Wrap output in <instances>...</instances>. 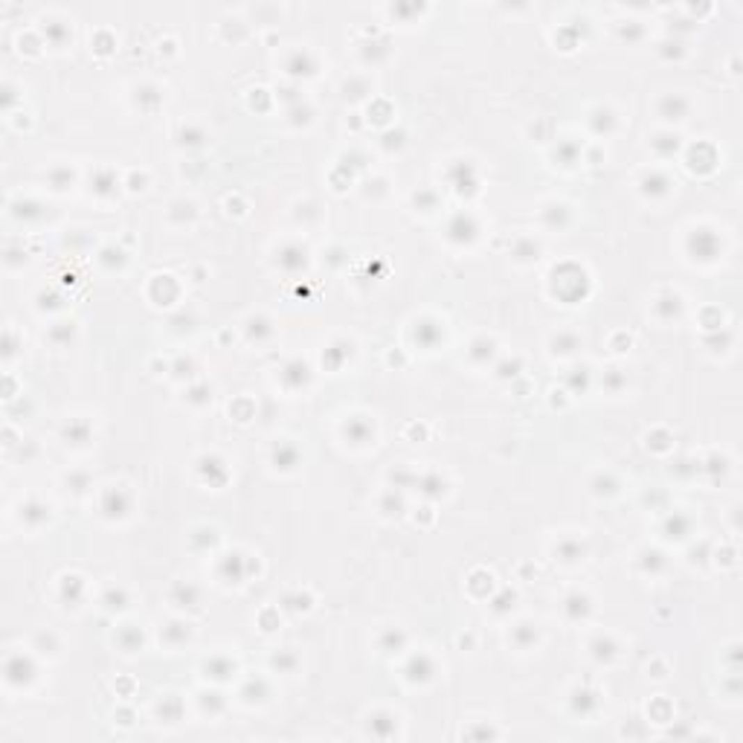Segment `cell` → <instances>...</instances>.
<instances>
[{
	"instance_id": "obj_31",
	"label": "cell",
	"mask_w": 743,
	"mask_h": 743,
	"mask_svg": "<svg viewBox=\"0 0 743 743\" xmlns=\"http://www.w3.org/2000/svg\"><path fill=\"white\" fill-rule=\"evenodd\" d=\"M511 645H514L517 651H528V648H534V642H537V630H534V624H528V621H523V624H517L514 630H511Z\"/></svg>"
},
{
	"instance_id": "obj_1",
	"label": "cell",
	"mask_w": 743,
	"mask_h": 743,
	"mask_svg": "<svg viewBox=\"0 0 743 743\" xmlns=\"http://www.w3.org/2000/svg\"><path fill=\"white\" fill-rule=\"evenodd\" d=\"M688 253L694 261H715L720 253H723V241L715 229H694V233L688 236Z\"/></svg>"
},
{
	"instance_id": "obj_6",
	"label": "cell",
	"mask_w": 743,
	"mask_h": 743,
	"mask_svg": "<svg viewBox=\"0 0 743 743\" xmlns=\"http://www.w3.org/2000/svg\"><path fill=\"white\" fill-rule=\"evenodd\" d=\"M35 680V665L29 662L26 656H9L6 659V683L9 685H29Z\"/></svg>"
},
{
	"instance_id": "obj_47",
	"label": "cell",
	"mask_w": 743,
	"mask_h": 743,
	"mask_svg": "<svg viewBox=\"0 0 743 743\" xmlns=\"http://www.w3.org/2000/svg\"><path fill=\"white\" fill-rule=\"evenodd\" d=\"M537 250H540V247H537L532 238H520V241L514 244V259H517V261H534V259H537Z\"/></svg>"
},
{
	"instance_id": "obj_57",
	"label": "cell",
	"mask_w": 743,
	"mask_h": 743,
	"mask_svg": "<svg viewBox=\"0 0 743 743\" xmlns=\"http://www.w3.org/2000/svg\"><path fill=\"white\" fill-rule=\"evenodd\" d=\"M209 398H212V395H209V386H204V384L189 389V401H192V404H206Z\"/></svg>"
},
{
	"instance_id": "obj_48",
	"label": "cell",
	"mask_w": 743,
	"mask_h": 743,
	"mask_svg": "<svg viewBox=\"0 0 743 743\" xmlns=\"http://www.w3.org/2000/svg\"><path fill=\"white\" fill-rule=\"evenodd\" d=\"M381 511L384 514H395L398 517L401 511H404V500H401V493H395V491H389V493H384V500H381Z\"/></svg>"
},
{
	"instance_id": "obj_49",
	"label": "cell",
	"mask_w": 743,
	"mask_h": 743,
	"mask_svg": "<svg viewBox=\"0 0 743 743\" xmlns=\"http://www.w3.org/2000/svg\"><path fill=\"white\" fill-rule=\"evenodd\" d=\"M592 491H596V493H607V497H610V493L619 491V482L610 473H598L596 480H592Z\"/></svg>"
},
{
	"instance_id": "obj_43",
	"label": "cell",
	"mask_w": 743,
	"mask_h": 743,
	"mask_svg": "<svg viewBox=\"0 0 743 743\" xmlns=\"http://www.w3.org/2000/svg\"><path fill=\"white\" fill-rule=\"evenodd\" d=\"M241 697L247 703H264V700H268V685H264V680H250V683L244 685Z\"/></svg>"
},
{
	"instance_id": "obj_25",
	"label": "cell",
	"mask_w": 743,
	"mask_h": 743,
	"mask_svg": "<svg viewBox=\"0 0 743 743\" xmlns=\"http://www.w3.org/2000/svg\"><path fill=\"white\" fill-rule=\"evenodd\" d=\"M468 357H471L473 363H480V366H488V363H491L493 357H497V345H493L491 337H476V340L471 343Z\"/></svg>"
},
{
	"instance_id": "obj_55",
	"label": "cell",
	"mask_w": 743,
	"mask_h": 743,
	"mask_svg": "<svg viewBox=\"0 0 743 743\" xmlns=\"http://www.w3.org/2000/svg\"><path fill=\"white\" fill-rule=\"evenodd\" d=\"M508 607H514V592H503V596H497L493 598V613H505Z\"/></svg>"
},
{
	"instance_id": "obj_30",
	"label": "cell",
	"mask_w": 743,
	"mask_h": 743,
	"mask_svg": "<svg viewBox=\"0 0 743 743\" xmlns=\"http://www.w3.org/2000/svg\"><path fill=\"white\" fill-rule=\"evenodd\" d=\"M412 485L421 488V493H424V497H430V500L441 497L444 488H448L439 473H421V476H416V480H412Z\"/></svg>"
},
{
	"instance_id": "obj_40",
	"label": "cell",
	"mask_w": 743,
	"mask_h": 743,
	"mask_svg": "<svg viewBox=\"0 0 743 743\" xmlns=\"http://www.w3.org/2000/svg\"><path fill=\"white\" fill-rule=\"evenodd\" d=\"M543 221H546L549 227H566L569 224V209L564 206V204H552V206H546V212H543Z\"/></svg>"
},
{
	"instance_id": "obj_44",
	"label": "cell",
	"mask_w": 743,
	"mask_h": 743,
	"mask_svg": "<svg viewBox=\"0 0 743 743\" xmlns=\"http://www.w3.org/2000/svg\"><path fill=\"white\" fill-rule=\"evenodd\" d=\"M270 665H273L279 673H291V671H296V665H300V659H296L291 651H279V653L270 656Z\"/></svg>"
},
{
	"instance_id": "obj_3",
	"label": "cell",
	"mask_w": 743,
	"mask_h": 743,
	"mask_svg": "<svg viewBox=\"0 0 743 743\" xmlns=\"http://www.w3.org/2000/svg\"><path fill=\"white\" fill-rule=\"evenodd\" d=\"M276 264L282 268L285 273H300L308 268V250L302 244H296V241H288L279 247V253H276Z\"/></svg>"
},
{
	"instance_id": "obj_41",
	"label": "cell",
	"mask_w": 743,
	"mask_h": 743,
	"mask_svg": "<svg viewBox=\"0 0 743 743\" xmlns=\"http://www.w3.org/2000/svg\"><path fill=\"white\" fill-rule=\"evenodd\" d=\"M404 645H407V633L398 630V627H395V630H386L384 639H381V651H384V653H392V651L398 653Z\"/></svg>"
},
{
	"instance_id": "obj_53",
	"label": "cell",
	"mask_w": 743,
	"mask_h": 743,
	"mask_svg": "<svg viewBox=\"0 0 743 743\" xmlns=\"http://www.w3.org/2000/svg\"><path fill=\"white\" fill-rule=\"evenodd\" d=\"M204 140H206V134H204L201 128H192V125H189V128H183V131H180V142H189V145H201Z\"/></svg>"
},
{
	"instance_id": "obj_28",
	"label": "cell",
	"mask_w": 743,
	"mask_h": 743,
	"mask_svg": "<svg viewBox=\"0 0 743 743\" xmlns=\"http://www.w3.org/2000/svg\"><path fill=\"white\" fill-rule=\"evenodd\" d=\"M90 183H93V192H96V195L108 197V195H113V192L120 189V177L113 174L111 169H96V172H93V180H90Z\"/></svg>"
},
{
	"instance_id": "obj_54",
	"label": "cell",
	"mask_w": 743,
	"mask_h": 743,
	"mask_svg": "<svg viewBox=\"0 0 743 743\" xmlns=\"http://www.w3.org/2000/svg\"><path fill=\"white\" fill-rule=\"evenodd\" d=\"M49 180H53L56 189H67L73 183V172L70 169H56L53 174H49Z\"/></svg>"
},
{
	"instance_id": "obj_14",
	"label": "cell",
	"mask_w": 743,
	"mask_h": 743,
	"mask_svg": "<svg viewBox=\"0 0 743 743\" xmlns=\"http://www.w3.org/2000/svg\"><path fill=\"white\" fill-rule=\"evenodd\" d=\"M169 598H172V604L180 607V610H195L197 601H201V592H197V587L189 584V581H177V584L172 587V592H169Z\"/></svg>"
},
{
	"instance_id": "obj_18",
	"label": "cell",
	"mask_w": 743,
	"mask_h": 743,
	"mask_svg": "<svg viewBox=\"0 0 743 743\" xmlns=\"http://www.w3.org/2000/svg\"><path fill=\"white\" fill-rule=\"evenodd\" d=\"M233 673H236V662L229 656H212V659H206V662H204V676H209V680L224 683Z\"/></svg>"
},
{
	"instance_id": "obj_45",
	"label": "cell",
	"mask_w": 743,
	"mask_h": 743,
	"mask_svg": "<svg viewBox=\"0 0 743 743\" xmlns=\"http://www.w3.org/2000/svg\"><path fill=\"white\" fill-rule=\"evenodd\" d=\"M653 148H656L659 154H665V157H668V154H673L676 148H680V137L671 134V131H665V134H656V137H653Z\"/></svg>"
},
{
	"instance_id": "obj_39",
	"label": "cell",
	"mask_w": 743,
	"mask_h": 743,
	"mask_svg": "<svg viewBox=\"0 0 743 743\" xmlns=\"http://www.w3.org/2000/svg\"><path fill=\"white\" fill-rule=\"evenodd\" d=\"M639 564H642V569H645V572H651V575H659V572L665 569V564H668V560H665V555H662V552L648 549V552H642V560H639Z\"/></svg>"
},
{
	"instance_id": "obj_12",
	"label": "cell",
	"mask_w": 743,
	"mask_h": 743,
	"mask_svg": "<svg viewBox=\"0 0 743 743\" xmlns=\"http://www.w3.org/2000/svg\"><path fill=\"white\" fill-rule=\"evenodd\" d=\"M250 569H253V564L244 555H227L221 560V578H224V581H229V584H241Z\"/></svg>"
},
{
	"instance_id": "obj_42",
	"label": "cell",
	"mask_w": 743,
	"mask_h": 743,
	"mask_svg": "<svg viewBox=\"0 0 743 743\" xmlns=\"http://www.w3.org/2000/svg\"><path fill=\"white\" fill-rule=\"evenodd\" d=\"M73 337H76V322H56L49 328V340L58 343V345H67Z\"/></svg>"
},
{
	"instance_id": "obj_29",
	"label": "cell",
	"mask_w": 743,
	"mask_h": 743,
	"mask_svg": "<svg viewBox=\"0 0 743 743\" xmlns=\"http://www.w3.org/2000/svg\"><path fill=\"white\" fill-rule=\"evenodd\" d=\"M197 218V209H195V204L192 201H186V197H177V201H172V206H169V221H174V224H192Z\"/></svg>"
},
{
	"instance_id": "obj_50",
	"label": "cell",
	"mask_w": 743,
	"mask_h": 743,
	"mask_svg": "<svg viewBox=\"0 0 743 743\" xmlns=\"http://www.w3.org/2000/svg\"><path fill=\"white\" fill-rule=\"evenodd\" d=\"M81 578H76V575H70V578H64V592H67L70 596V601H73V607H79V601H81Z\"/></svg>"
},
{
	"instance_id": "obj_13",
	"label": "cell",
	"mask_w": 743,
	"mask_h": 743,
	"mask_svg": "<svg viewBox=\"0 0 743 743\" xmlns=\"http://www.w3.org/2000/svg\"><path fill=\"white\" fill-rule=\"evenodd\" d=\"M653 311H656V317H659V320H665V322L680 320V313H683V296H680V293H673V291H668V293H662V296H659V300L653 302Z\"/></svg>"
},
{
	"instance_id": "obj_37",
	"label": "cell",
	"mask_w": 743,
	"mask_h": 743,
	"mask_svg": "<svg viewBox=\"0 0 743 743\" xmlns=\"http://www.w3.org/2000/svg\"><path fill=\"white\" fill-rule=\"evenodd\" d=\"M575 349H581V337H578V334H572V332H560V334L552 340V352H555V354H560V357L572 354Z\"/></svg>"
},
{
	"instance_id": "obj_58",
	"label": "cell",
	"mask_w": 743,
	"mask_h": 743,
	"mask_svg": "<svg viewBox=\"0 0 743 743\" xmlns=\"http://www.w3.org/2000/svg\"><path fill=\"white\" fill-rule=\"evenodd\" d=\"M201 705H204V712H209V708H212V715L224 708V703L218 700V694H201Z\"/></svg>"
},
{
	"instance_id": "obj_22",
	"label": "cell",
	"mask_w": 743,
	"mask_h": 743,
	"mask_svg": "<svg viewBox=\"0 0 743 743\" xmlns=\"http://www.w3.org/2000/svg\"><path fill=\"white\" fill-rule=\"evenodd\" d=\"M555 555H557V560H564V564H578V560H584L587 546L581 540H575V537H564L555 546Z\"/></svg>"
},
{
	"instance_id": "obj_59",
	"label": "cell",
	"mask_w": 743,
	"mask_h": 743,
	"mask_svg": "<svg viewBox=\"0 0 743 743\" xmlns=\"http://www.w3.org/2000/svg\"><path fill=\"white\" fill-rule=\"evenodd\" d=\"M416 204H421V206H427L424 212H430V209L436 206V197H433V192H416Z\"/></svg>"
},
{
	"instance_id": "obj_16",
	"label": "cell",
	"mask_w": 743,
	"mask_h": 743,
	"mask_svg": "<svg viewBox=\"0 0 743 743\" xmlns=\"http://www.w3.org/2000/svg\"><path fill=\"white\" fill-rule=\"evenodd\" d=\"M285 67L291 76H313L317 73V58H313L308 49H296V53H291V58L285 61Z\"/></svg>"
},
{
	"instance_id": "obj_17",
	"label": "cell",
	"mask_w": 743,
	"mask_h": 743,
	"mask_svg": "<svg viewBox=\"0 0 743 743\" xmlns=\"http://www.w3.org/2000/svg\"><path fill=\"white\" fill-rule=\"evenodd\" d=\"M564 613L569 621H584L589 613H592V601L589 596H584V592H572V596H566L564 601Z\"/></svg>"
},
{
	"instance_id": "obj_23",
	"label": "cell",
	"mask_w": 743,
	"mask_h": 743,
	"mask_svg": "<svg viewBox=\"0 0 743 743\" xmlns=\"http://www.w3.org/2000/svg\"><path fill=\"white\" fill-rule=\"evenodd\" d=\"M64 441L73 444V448H81V444H88L90 441V424L85 418H73L64 424Z\"/></svg>"
},
{
	"instance_id": "obj_51",
	"label": "cell",
	"mask_w": 743,
	"mask_h": 743,
	"mask_svg": "<svg viewBox=\"0 0 743 743\" xmlns=\"http://www.w3.org/2000/svg\"><path fill=\"white\" fill-rule=\"evenodd\" d=\"M102 604H105L108 610H122V607H125V592H122V589H113V587H111V589L105 592Z\"/></svg>"
},
{
	"instance_id": "obj_27",
	"label": "cell",
	"mask_w": 743,
	"mask_h": 743,
	"mask_svg": "<svg viewBox=\"0 0 743 743\" xmlns=\"http://www.w3.org/2000/svg\"><path fill=\"white\" fill-rule=\"evenodd\" d=\"M589 651H592V656H596V662H613V656L619 653V645L610 636L598 633L596 639L589 642Z\"/></svg>"
},
{
	"instance_id": "obj_52",
	"label": "cell",
	"mask_w": 743,
	"mask_h": 743,
	"mask_svg": "<svg viewBox=\"0 0 743 743\" xmlns=\"http://www.w3.org/2000/svg\"><path fill=\"white\" fill-rule=\"evenodd\" d=\"M44 32L49 35V41H53L56 47L64 44V38H67V26H58L56 21H49V26H44Z\"/></svg>"
},
{
	"instance_id": "obj_15",
	"label": "cell",
	"mask_w": 743,
	"mask_h": 743,
	"mask_svg": "<svg viewBox=\"0 0 743 743\" xmlns=\"http://www.w3.org/2000/svg\"><path fill=\"white\" fill-rule=\"evenodd\" d=\"M308 381H311V369H308L305 360H291L282 369V384L288 389H302Z\"/></svg>"
},
{
	"instance_id": "obj_5",
	"label": "cell",
	"mask_w": 743,
	"mask_h": 743,
	"mask_svg": "<svg viewBox=\"0 0 743 743\" xmlns=\"http://www.w3.org/2000/svg\"><path fill=\"white\" fill-rule=\"evenodd\" d=\"M448 174H450V183H453V189L459 195H473L476 192V183H480V180H476V169L471 166V163L456 160Z\"/></svg>"
},
{
	"instance_id": "obj_26",
	"label": "cell",
	"mask_w": 743,
	"mask_h": 743,
	"mask_svg": "<svg viewBox=\"0 0 743 743\" xmlns=\"http://www.w3.org/2000/svg\"><path fill=\"white\" fill-rule=\"evenodd\" d=\"M49 520V505L38 503V500H29L24 508H21V523H26L29 528H38Z\"/></svg>"
},
{
	"instance_id": "obj_21",
	"label": "cell",
	"mask_w": 743,
	"mask_h": 743,
	"mask_svg": "<svg viewBox=\"0 0 743 743\" xmlns=\"http://www.w3.org/2000/svg\"><path fill=\"white\" fill-rule=\"evenodd\" d=\"M662 532H665V537H671V540H685V537L691 534V517L683 514V511H673V514H668V520H665V525H662Z\"/></svg>"
},
{
	"instance_id": "obj_34",
	"label": "cell",
	"mask_w": 743,
	"mask_h": 743,
	"mask_svg": "<svg viewBox=\"0 0 743 743\" xmlns=\"http://www.w3.org/2000/svg\"><path fill=\"white\" fill-rule=\"evenodd\" d=\"M268 337H273V325H270V320H264V317H250V320H247V340L264 343Z\"/></svg>"
},
{
	"instance_id": "obj_9",
	"label": "cell",
	"mask_w": 743,
	"mask_h": 743,
	"mask_svg": "<svg viewBox=\"0 0 743 743\" xmlns=\"http://www.w3.org/2000/svg\"><path fill=\"white\" fill-rule=\"evenodd\" d=\"M688 108H691V102L683 93H668V96L659 99V117L668 120V122H683L688 117Z\"/></svg>"
},
{
	"instance_id": "obj_20",
	"label": "cell",
	"mask_w": 743,
	"mask_h": 743,
	"mask_svg": "<svg viewBox=\"0 0 743 743\" xmlns=\"http://www.w3.org/2000/svg\"><path fill=\"white\" fill-rule=\"evenodd\" d=\"M273 465L279 471H293L296 465H300V450H296V444L279 441L276 448H273Z\"/></svg>"
},
{
	"instance_id": "obj_38",
	"label": "cell",
	"mask_w": 743,
	"mask_h": 743,
	"mask_svg": "<svg viewBox=\"0 0 743 743\" xmlns=\"http://www.w3.org/2000/svg\"><path fill=\"white\" fill-rule=\"evenodd\" d=\"M157 715L166 723H177L180 715H183V705H180V700L174 694H169V697H163V703L157 705Z\"/></svg>"
},
{
	"instance_id": "obj_2",
	"label": "cell",
	"mask_w": 743,
	"mask_h": 743,
	"mask_svg": "<svg viewBox=\"0 0 743 743\" xmlns=\"http://www.w3.org/2000/svg\"><path fill=\"white\" fill-rule=\"evenodd\" d=\"M476 236H480V221H476L471 212H459V215L450 218L448 224V238L453 244H471Z\"/></svg>"
},
{
	"instance_id": "obj_19",
	"label": "cell",
	"mask_w": 743,
	"mask_h": 743,
	"mask_svg": "<svg viewBox=\"0 0 743 743\" xmlns=\"http://www.w3.org/2000/svg\"><path fill=\"white\" fill-rule=\"evenodd\" d=\"M671 177L665 172H648L645 177H642V192H645L648 197H662L671 192Z\"/></svg>"
},
{
	"instance_id": "obj_24",
	"label": "cell",
	"mask_w": 743,
	"mask_h": 743,
	"mask_svg": "<svg viewBox=\"0 0 743 743\" xmlns=\"http://www.w3.org/2000/svg\"><path fill=\"white\" fill-rule=\"evenodd\" d=\"M349 357H352V343L349 340H337L334 345H328V349L322 352V363L328 369H340Z\"/></svg>"
},
{
	"instance_id": "obj_33",
	"label": "cell",
	"mask_w": 743,
	"mask_h": 743,
	"mask_svg": "<svg viewBox=\"0 0 743 743\" xmlns=\"http://www.w3.org/2000/svg\"><path fill=\"white\" fill-rule=\"evenodd\" d=\"M189 624H183V621H172L166 630H163V642H166L169 648H180V645H186L189 642Z\"/></svg>"
},
{
	"instance_id": "obj_10",
	"label": "cell",
	"mask_w": 743,
	"mask_h": 743,
	"mask_svg": "<svg viewBox=\"0 0 743 743\" xmlns=\"http://www.w3.org/2000/svg\"><path fill=\"white\" fill-rule=\"evenodd\" d=\"M412 337H416V343L421 345V349H436V345L444 340V328L436 320H421V322H416V328H412Z\"/></svg>"
},
{
	"instance_id": "obj_8",
	"label": "cell",
	"mask_w": 743,
	"mask_h": 743,
	"mask_svg": "<svg viewBox=\"0 0 743 743\" xmlns=\"http://www.w3.org/2000/svg\"><path fill=\"white\" fill-rule=\"evenodd\" d=\"M343 436L349 444H357V448H363V444H369L375 439V427L372 421H366L363 416H352L349 421L343 424Z\"/></svg>"
},
{
	"instance_id": "obj_11",
	"label": "cell",
	"mask_w": 743,
	"mask_h": 743,
	"mask_svg": "<svg viewBox=\"0 0 743 743\" xmlns=\"http://www.w3.org/2000/svg\"><path fill=\"white\" fill-rule=\"evenodd\" d=\"M569 703H572V712L578 717H589V715L598 712L601 697H598V691H592V688H575Z\"/></svg>"
},
{
	"instance_id": "obj_32",
	"label": "cell",
	"mask_w": 743,
	"mask_h": 743,
	"mask_svg": "<svg viewBox=\"0 0 743 743\" xmlns=\"http://www.w3.org/2000/svg\"><path fill=\"white\" fill-rule=\"evenodd\" d=\"M395 717L392 715H386V712H377V715H372L369 717V735H375V737H392L395 735Z\"/></svg>"
},
{
	"instance_id": "obj_46",
	"label": "cell",
	"mask_w": 743,
	"mask_h": 743,
	"mask_svg": "<svg viewBox=\"0 0 743 743\" xmlns=\"http://www.w3.org/2000/svg\"><path fill=\"white\" fill-rule=\"evenodd\" d=\"M560 157V166H575L578 157H581V148L578 142H560V148L555 152V160Z\"/></svg>"
},
{
	"instance_id": "obj_7",
	"label": "cell",
	"mask_w": 743,
	"mask_h": 743,
	"mask_svg": "<svg viewBox=\"0 0 743 743\" xmlns=\"http://www.w3.org/2000/svg\"><path fill=\"white\" fill-rule=\"evenodd\" d=\"M404 673H407V680H409V683L424 685V683H430L433 676H436V662H433V659L427 656V653H416V656H409V662H407Z\"/></svg>"
},
{
	"instance_id": "obj_56",
	"label": "cell",
	"mask_w": 743,
	"mask_h": 743,
	"mask_svg": "<svg viewBox=\"0 0 743 743\" xmlns=\"http://www.w3.org/2000/svg\"><path fill=\"white\" fill-rule=\"evenodd\" d=\"M285 607L293 610V613H300V610H308L311 607V598L308 596H288L285 598Z\"/></svg>"
},
{
	"instance_id": "obj_35",
	"label": "cell",
	"mask_w": 743,
	"mask_h": 743,
	"mask_svg": "<svg viewBox=\"0 0 743 743\" xmlns=\"http://www.w3.org/2000/svg\"><path fill=\"white\" fill-rule=\"evenodd\" d=\"M589 128L596 131V134H610V131L616 128V117L610 108H596L589 117Z\"/></svg>"
},
{
	"instance_id": "obj_36",
	"label": "cell",
	"mask_w": 743,
	"mask_h": 743,
	"mask_svg": "<svg viewBox=\"0 0 743 743\" xmlns=\"http://www.w3.org/2000/svg\"><path fill=\"white\" fill-rule=\"evenodd\" d=\"M117 642H120V648L125 653H137L142 648V633L137 630L134 624H125L122 630H120V636H117Z\"/></svg>"
},
{
	"instance_id": "obj_4",
	"label": "cell",
	"mask_w": 743,
	"mask_h": 743,
	"mask_svg": "<svg viewBox=\"0 0 743 743\" xmlns=\"http://www.w3.org/2000/svg\"><path fill=\"white\" fill-rule=\"evenodd\" d=\"M131 511V493L125 488H108L102 497V514L111 520H122Z\"/></svg>"
}]
</instances>
